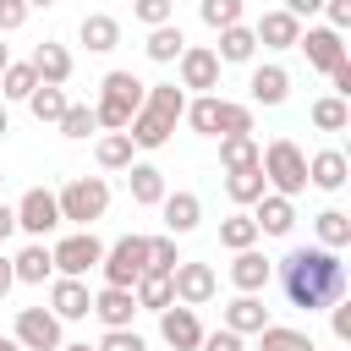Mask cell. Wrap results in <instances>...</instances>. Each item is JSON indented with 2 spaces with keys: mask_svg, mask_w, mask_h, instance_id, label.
Here are the masks:
<instances>
[{
  "mask_svg": "<svg viewBox=\"0 0 351 351\" xmlns=\"http://www.w3.org/2000/svg\"><path fill=\"white\" fill-rule=\"evenodd\" d=\"M280 291L302 313H318V307L340 302L346 296V263H340V252H329V247H291L280 258Z\"/></svg>",
  "mask_w": 351,
  "mask_h": 351,
  "instance_id": "obj_1",
  "label": "cell"
},
{
  "mask_svg": "<svg viewBox=\"0 0 351 351\" xmlns=\"http://www.w3.org/2000/svg\"><path fill=\"white\" fill-rule=\"evenodd\" d=\"M181 110H186V93H181L176 82H154V88L143 93V110L126 121L132 148H165L170 132H176V121H181Z\"/></svg>",
  "mask_w": 351,
  "mask_h": 351,
  "instance_id": "obj_2",
  "label": "cell"
},
{
  "mask_svg": "<svg viewBox=\"0 0 351 351\" xmlns=\"http://www.w3.org/2000/svg\"><path fill=\"white\" fill-rule=\"evenodd\" d=\"M143 93H148V82H137L132 71H110V77L99 82V104H93V121H99L104 132H126V121L143 110Z\"/></svg>",
  "mask_w": 351,
  "mask_h": 351,
  "instance_id": "obj_3",
  "label": "cell"
},
{
  "mask_svg": "<svg viewBox=\"0 0 351 351\" xmlns=\"http://www.w3.org/2000/svg\"><path fill=\"white\" fill-rule=\"evenodd\" d=\"M258 170H263L269 192H280V197H296V192H307V154H302L291 137H274V143L258 154Z\"/></svg>",
  "mask_w": 351,
  "mask_h": 351,
  "instance_id": "obj_4",
  "label": "cell"
},
{
  "mask_svg": "<svg viewBox=\"0 0 351 351\" xmlns=\"http://www.w3.org/2000/svg\"><path fill=\"white\" fill-rule=\"evenodd\" d=\"M55 203H60V219H71V225H93V219H104V208H110V181L104 176H77V181H66L60 192H55Z\"/></svg>",
  "mask_w": 351,
  "mask_h": 351,
  "instance_id": "obj_5",
  "label": "cell"
},
{
  "mask_svg": "<svg viewBox=\"0 0 351 351\" xmlns=\"http://www.w3.org/2000/svg\"><path fill=\"white\" fill-rule=\"evenodd\" d=\"M148 269V236H121L115 247H104V258H99V274H104V285H137V274Z\"/></svg>",
  "mask_w": 351,
  "mask_h": 351,
  "instance_id": "obj_6",
  "label": "cell"
},
{
  "mask_svg": "<svg viewBox=\"0 0 351 351\" xmlns=\"http://www.w3.org/2000/svg\"><path fill=\"white\" fill-rule=\"evenodd\" d=\"M55 225H66V219H60L55 192H49V186H27V192H22V203H16V230H27L33 241H44Z\"/></svg>",
  "mask_w": 351,
  "mask_h": 351,
  "instance_id": "obj_7",
  "label": "cell"
},
{
  "mask_svg": "<svg viewBox=\"0 0 351 351\" xmlns=\"http://www.w3.org/2000/svg\"><path fill=\"white\" fill-rule=\"evenodd\" d=\"M49 258H55V274H71V280H82L88 269H99V258H104V241H99L93 230H77V236H66L60 247H49Z\"/></svg>",
  "mask_w": 351,
  "mask_h": 351,
  "instance_id": "obj_8",
  "label": "cell"
},
{
  "mask_svg": "<svg viewBox=\"0 0 351 351\" xmlns=\"http://www.w3.org/2000/svg\"><path fill=\"white\" fill-rule=\"evenodd\" d=\"M170 285H176V302H181V307H203V302H214L219 274H214V263H192V258H181V263L170 269Z\"/></svg>",
  "mask_w": 351,
  "mask_h": 351,
  "instance_id": "obj_9",
  "label": "cell"
},
{
  "mask_svg": "<svg viewBox=\"0 0 351 351\" xmlns=\"http://www.w3.org/2000/svg\"><path fill=\"white\" fill-rule=\"evenodd\" d=\"M11 340H16L22 351H60V318H55L49 307H22Z\"/></svg>",
  "mask_w": 351,
  "mask_h": 351,
  "instance_id": "obj_10",
  "label": "cell"
},
{
  "mask_svg": "<svg viewBox=\"0 0 351 351\" xmlns=\"http://www.w3.org/2000/svg\"><path fill=\"white\" fill-rule=\"evenodd\" d=\"M159 340L170 346V351H197V340H203V324H197V307H165L159 313Z\"/></svg>",
  "mask_w": 351,
  "mask_h": 351,
  "instance_id": "obj_11",
  "label": "cell"
},
{
  "mask_svg": "<svg viewBox=\"0 0 351 351\" xmlns=\"http://www.w3.org/2000/svg\"><path fill=\"white\" fill-rule=\"evenodd\" d=\"M176 60H181V88H197V93L219 88V55H214V49H203V44H186Z\"/></svg>",
  "mask_w": 351,
  "mask_h": 351,
  "instance_id": "obj_12",
  "label": "cell"
},
{
  "mask_svg": "<svg viewBox=\"0 0 351 351\" xmlns=\"http://www.w3.org/2000/svg\"><path fill=\"white\" fill-rule=\"evenodd\" d=\"M252 225H258V236H291V225H296V203L280 197V192H263V197L252 203Z\"/></svg>",
  "mask_w": 351,
  "mask_h": 351,
  "instance_id": "obj_13",
  "label": "cell"
},
{
  "mask_svg": "<svg viewBox=\"0 0 351 351\" xmlns=\"http://www.w3.org/2000/svg\"><path fill=\"white\" fill-rule=\"evenodd\" d=\"M252 38L269 44V49H296V38H302V16H291L285 5H280V11H263L258 27H252Z\"/></svg>",
  "mask_w": 351,
  "mask_h": 351,
  "instance_id": "obj_14",
  "label": "cell"
},
{
  "mask_svg": "<svg viewBox=\"0 0 351 351\" xmlns=\"http://www.w3.org/2000/svg\"><path fill=\"white\" fill-rule=\"evenodd\" d=\"M296 44L307 49V66H313V71H335V66L346 60V44H340V33H335V27H307Z\"/></svg>",
  "mask_w": 351,
  "mask_h": 351,
  "instance_id": "obj_15",
  "label": "cell"
},
{
  "mask_svg": "<svg viewBox=\"0 0 351 351\" xmlns=\"http://www.w3.org/2000/svg\"><path fill=\"white\" fill-rule=\"evenodd\" d=\"M49 313L66 324V318H88L93 313V296H88V285L82 280H71V274H60L55 285H49Z\"/></svg>",
  "mask_w": 351,
  "mask_h": 351,
  "instance_id": "obj_16",
  "label": "cell"
},
{
  "mask_svg": "<svg viewBox=\"0 0 351 351\" xmlns=\"http://www.w3.org/2000/svg\"><path fill=\"white\" fill-rule=\"evenodd\" d=\"M132 313H137V296H132L126 285H104V291L93 296V318H99L104 329H132Z\"/></svg>",
  "mask_w": 351,
  "mask_h": 351,
  "instance_id": "obj_17",
  "label": "cell"
},
{
  "mask_svg": "<svg viewBox=\"0 0 351 351\" xmlns=\"http://www.w3.org/2000/svg\"><path fill=\"white\" fill-rule=\"evenodd\" d=\"M33 71H38V82H49V88H66L71 82V49L66 44H55V38H44L38 49H33V60H27Z\"/></svg>",
  "mask_w": 351,
  "mask_h": 351,
  "instance_id": "obj_18",
  "label": "cell"
},
{
  "mask_svg": "<svg viewBox=\"0 0 351 351\" xmlns=\"http://www.w3.org/2000/svg\"><path fill=\"white\" fill-rule=\"evenodd\" d=\"M346 176H351V159H346L340 148H318V154L307 159V181H313L318 192H340Z\"/></svg>",
  "mask_w": 351,
  "mask_h": 351,
  "instance_id": "obj_19",
  "label": "cell"
},
{
  "mask_svg": "<svg viewBox=\"0 0 351 351\" xmlns=\"http://www.w3.org/2000/svg\"><path fill=\"white\" fill-rule=\"evenodd\" d=\"M285 93H291V71L285 66H252V77H247V99L252 104H285Z\"/></svg>",
  "mask_w": 351,
  "mask_h": 351,
  "instance_id": "obj_20",
  "label": "cell"
},
{
  "mask_svg": "<svg viewBox=\"0 0 351 351\" xmlns=\"http://www.w3.org/2000/svg\"><path fill=\"white\" fill-rule=\"evenodd\" d=\"M159 208H165V230H170V236H186V230H197V219H203L197 192H165Z\"/></svg>",
  "mask_w": 351,
  "mask_h": 351,
  "instance_id": "obj_21",
  "label": "cell"
},
{
  "mask_svg": "<svg viewBox=\"0 0 351 351\" xmlns=\"http://www.w3.org/2000/svg\"><path fill=\"white\" fill-rule=\"evenodd\" d=\"M11 274H16V285H44V280L55 274V258H49V247H44V241H27V247L11 258Z\"/></svg>",
  "mask_w": 351,
  "mask_h": 351,
  "instance_id": "obj_22",
  "label": "cell"
},
{
  "mask_svg": "<svg viewBox=\"0 0 351 351\" xmlns=\"http://www.w3.org/2000/svg\"><path fill=\"white\" fill-rule=\"evenodd\" d=\"M269 274H274V263H269L258 247H241V252H236V263H230V280H236V291H252V296L269 285Z\"/></svg>",
  "mask_w": 351,
  "mask_h": 351,
  "instance_id": "obj_23",
  "label": "cell"
},
{
  "mask_svg": "<svg viewBox=\"0 0 351 351\" xmlns=\"http://www.w3.org/2000/svg\"><path fill=\"white\" fill-rule=\"evenodd\" d=\"M126 186H132V203H143V208H159V197H165V170L159 165H126Z\"/></svg>",
  "mask_w": 351,
  "mask_h": 351,
  "instance_id": "obj_24",
  "label": "cell"
},
{
  "mask_svg": "<svg viewBox=\"0 0 351 351\" xmlns=\"http://www.w3.org/2000/svg\"><path fill=\"white\" fill-rule=\"evenodd\" d=\"M77 38H82L93 55H110V49L121 44V22H115V16H104V11H88V16H82V27H77Z\"/></svg>",
  "mask_w": 351,
  "mask_h": 351,
  "instance_id": "obj_25",
  "label": "cell"
},
{
  "mask_svg": "<svg viewBox=\"0 0 351 351\" xmlns=\"http://www.w3.org/2000/svg\"><path fill=\"white\" fill-rule=\"evenodd\" d=\"M263 192H269V181H263L258 165H247V170H225V197H230L236 208H252Z\"/></svg>",
  "mask_w": 351,
  "mask_h": 351,
  "instance_id": "obj_26",
  "label": "cell"
},
{
  "mask_svg": "<svg viewBox=\"0 0 351 351\" xmlns=\"http://www.w3.org/2000/svg\"><path fill=\"white\" fill-rule=\"evenodd\" d=\"M132 296H137V307H148V313H165V307L176 302V285H170V274H159V269H143V274H137V285H132Z\"/></svg>",
  "mask_w": 351,
  "mask_h": 351,
  "instance_id": "obj_27",
  "label": "cell"
},
{
  "mask_svg": "<svg viewBox=\"0 0 351 351\" xmlns=\"http://www.w3.org/2000/svg\"><path fill=\"white\" fill-rule=\"evenodd\" d=\"M263 324H269V307H263L252 291H241V296L225 307V329H236V335H258Z\"/></svg>",
  "mask_w": 351,
  "mask_h": 351,
  "instance_id": "obj_28",
  "label": "cell"
},
{
  "mask_svg": "<svg viewBox=\"0 0 351 351\" xmlns=\"http://www.w3.org/2000/svg\"><path fill=\"white\" fill-rule=\"evenodd\" d=\"M252 49H258V38H252V27H219V66H241V60H252Z\"/></svg>",
  "mask_w": 351,
  "mask_h": 351,
  "instance_id": "obj_29",
  "label": "cell"
},
{
  "mask_svg": "<svg viewBox=\"0 0 351 351\" xmlns=\"http://www.w3.org/2000/svg\"><path fill=\"white\" fill-rule=\"evenodd\" d=\"M143 49H148V60L170 66V60L186 49V38H181V27H176V22H159V27H148V44H143Z\"/></svg>",
  "mask_w": 351,
  "mask_h": 351,
  "instance_id": "obj_30",
  "label": "cell"
},
{
  "mask_svg": "<svg viewBox=\"0 0 351 351\" xmlns=\"http://www.w3.org/2000/svg\"><path fill=\"white\" fill-rule=\"evenodd\" d=\"M181 121H186L197 137H219V99H214V93H197V99L181 110Z\"/></svg>",
  "mask_w": 351,
  "mask_h": 351,
  "instance_id": "obj_31",
  "label": "cell"
},
{
  "mask_svg": "<svg viewBox=\"0 0 351 351\" xmlns=\"http://www.w3.org/2000/svg\"><path fill=\"white\" fill-rule=\"evenodd\" d=\"M258 351H313L307 329H285V324H263L258 329Z\"/></svg>",
  "mask_w": 351,
  "mask_h": 351,
  "instance_id": "obj_32",
  "label": "cell"
},
{
  "mask_svg": "<svg viewBox=\"0 0 351 351\" xmlns=\"http://www.w3.org/2000/svg\"><path fill=\"white\" fill-rule=\"evenodd\" d=\"M307 115H313V126H318V132H346V126H351V110H346V99H340V93L313 99V110H307Z\"/></svg>",
  "mask_w": 351,
  "mask_h": 351,
  "instance_id": "obj_33",
  "label": "cell"
},
{
  "mask_svg": "<svg viewBox=\"0 0 351 351\" xmlns=\"http://www.w3.org/2000/svg\"><path fill=\"white\" fill-rule=\"evenodd\" d=\"M132 154H137V148H132V137H126V132H104V137H99V148H93V159H99L104 170H126V165H132Z\"/></svg>",
  "mask_w": 351,
  "mask_h": 351,
  "instance_id": "obj_34",
  "label": "cell"
},
{
  "mask_svg": "<svg viewBox=\"0 0 351 351\" xmlns=\"http://www.w3.org/2000/svg\"><path fill=\"white\" fill-rule=\"evenodd\" d=\"M346 241H351V214H346V208H324V214H318V247L340 252Z\"/></svg>",
  "mask_w": 351,
  "mask_h": 351,
  "instance_id": "obj_35",
  "label": "cell"
},
{
  "mask_svg": "<svg viewBox=\"0 0 351 351\" xmlns=\"http://www.w3.org/2000/svg\"><path fill=\"white\" fill-rule=\"evenodd\" d=\"M38 88V71L27 66V60H11L5 71H0V99H27Z\"/></svg>",
  "mask_w": 351,
  "mask_h": 351,
  "instance_id": "obj_36",
  "label": "cell"
},
{
  "mask_svg": "<svg viewBox=\"0 0 351 351\" xmlns=\"http://www.w3.org/2000/svg\"><path fill=\"white\" fill-rule=\"evenodd\" d=\"M219 247H230V252L258 247V225H252V214H230V219H219Z\"/></svg>",
  "mask_w": 351,
  "mask_h": 351,
  "instance_id": "obj_37",
  "label": "cell"
},
{
  "mask_svg": "<svg viewBox=\"0 0 351 351\" xmlns=\"http://www.w3.org/2000/svg\"><path fill=\"white\" fill-rule=\"evenodd\" d=\"M66 104H71V99H66L60 88H49V82H38V88L27 93V110H33L38 121H60V115H66Z\"/></svg>",
  "mask_w": 351,
  "mask_h": 351,
  "instance_id": "obj_38",
  "label": "cell"
},
{
  "mask_svg": "<svg viewBox=\"0 0 351 351\" xmlns=\"http://www.w3.org/2000/svg\"><path fill=\"white\" fill-rule=\"evenodd\" d=\"M219 165H225V170H247V165H258V143H252V132H247V137H219Z\"/></svg>",
  "mask_w": 351,
  "mask_h": 351,
  "instance_id": "obj_39",
  "label": "cell"
},
{
  "mask_svg": "<svg viewBox=\"0 0 351 351\" xmlns=\"http://www.w3.org/2000/svg\"><path fill=\"white\" fill-rule=\"evenodd\" d=\"M247 132H252V110L219 99V137H247Z\"/></svg>",
  "mask_w": 351,
  "mask_h": 351,
  "instance_id": "obj_40",
  "label": "cell"
},
{
  "mask_svg": "<svg viewBox=\"0 0 351 351\" xmlns=\"http://www.w3.org/2000/svg\"><path fill=\"white\" fill-rule=\"evenodd\" d=\"M66 137H88V132H99V121H93V104H66V115L55 121Z\"/></svg>",
  "mask_w": 351,
  "mask_h": 351,
  "instance_id": "obj_41",
  "label": "cell"
},
{
  "mask_svg": "<svg viewBox=\"0 0 351 351\" xmlns=\"http://www.w3.org/2000/svg\"><path fill=\"white\" fill-rule=\"evenodd\" d=\"M197 11H203V22H208L214 33H219V27H236V22H241V0H203Z\"/></svg>",
  "mask_w": 351,
  "mask_h": 351,
  "instance_id": "obj_42",
  "label": "cell"
},
{
  "mask_svg": "<svg viewBox=\"0 0 351 351\" xmlns=\"http://www.w3.org/2000/svg\"><path fill=\"white\" fill-rule=\"evenodd\" d=\"M176 263H181V252H176V236H148V269L170 274Z\"/></svg>",
  "mask_w": 351,
  "mask_h": 351,
  "instance_id": "obj_43",
  "label": "cell"
},
{
  "mask_svg": "<svg viewBox=\"0 0 351 351\" xmlns=\"http://www.w3.org/2000/svg\"><path fill=\"white\" fill-rule=\"evenodd\" d=\"M132 16L143 27H159V22H176V0H132Z\"/></svg>",
  "mask_w": 351,
  "mask_h": 351,
  "instance_id": "obj_44",
  "label": "cell"
},
{
  "mask_svg": "<svg viewBox=\"0 0 351 351\" xmlns=\"http://www.w3.org/2000/svg\"><path fill=\"white\" fill-rule=\"evenodd\" d=\"M197 351H241V335L236 329H203Z\"/></svg>",
  "mask_w": 351,
  "mask_h": 351,
  "instance_id": "obj_45",
  "label": "cell"
},
{
  "mask_svg": "<svg viewBox=\"0 0 351 351\" xmlns=\"http://www.w3.org/2000/svg\"><path fill=\"white\" fill-rule=\"evenodd\" d=\"M93 351H143V335H132V329H104V340H99Z\"/></svg>",
  "mask_w": 351,
  "mask_h": 351,
  "instance_id": "obj_46",
  "label": "cell"
},
{
  "mask_svg": "<svg viewBox=\"0 0 351 351\" xmlns=\"http://www.w3.org/2000/svg\"><path fill=\"white\" fill-rule=\"evenodd\" d=\"M27 22V0H0V33H16Z\"/></svg>",
  "mask_w": 351,
  "mask_h": 351,
  "instance_id": "obj_47",
  "label": "cell"
},
{
  "mask_svg": "<svg viewBox=\"0 0 351 351\" xmlns=\"http://www.w3.org/2000/svg\"><path fill=\"white\" fill-rule=\"evenodd\" d=\"M335 313H329V324H335V340H351V302L340 296V302H329Z\"/></svg>",
  "mask_w": 351,
  "mask_h": 351,
  "instance_id": "obj_48",
  "label": "cell"
},
{
  "mask_svg": "<svg viewBox=\"0 0 351 351\" xmlns=\"http://www.w3.org/2000/svg\"><path fill=\"white\" fill-rule=\"evenodd\" d=\"M324 11H329V27H335V33L351 27V0H324Z\"/></svg>",
  "mask_w": 351,
  "mask_h": 351,
  "instance_id": "obj_49",
  "label": "cell"
},
{
  "mask_svg": "<svg viewBox=\"0 0 351 351\" xmlns=\"http://www.w3.org/2000/svg\"><path fill=\"white\" fill-rule=\"evenodd\" d=\"M329 82H335V93H340V99H351V60H340V66L329 71Z\"/></svg>",
  "mask_w": 351,
  "mask_h": 351,
  "instance_id": "obj_50",
  "label": "cell"
},
{
  "mask_svg": "<svg viewBox=\"0 0 351 351\" xmlns=\"http://www.w3.org/2000/svg\"><path fill=\"white\" fill-rule=\"evenodd\" d=\"M285 11L291 16H313V11H324V0H285Z\"/></svg>",
  "mask_w": 351,
  "mask_h": 351,
  "instance_id": "obj_51",
  "label": "cell"
},
{
  "mask_svg": "<svg viewBox=\"0 0 351 351\" xmlns=\"http://www.w3.org/2000/svg\"><path fill=\"white\" fill-rule=\"evenodd\" d=\"M11 230H16V208H11V203H0V241H5Z\"/></svg>",
  "mask_w": 351,
  "mask_h": 351,
  "instance_id": "obj_52",
  "label": "cell"
},
{
  "mask_svg": "<svg viewBox=\"0 0 351 351\" xmlns=\"http://www.w3.org/2000/svg\"><path fill=\"white\" fill-rule=\"evenodd\" d=\"M11 285H16V274H11V258H5V252H0V296H5V291H11Z\"/></svg>",
  "mask_w": 351,
  "mask_h": 351,
  "instance_id": "obj_53",
  "label": "cell"
},
{
  "mask_svg": "<svg viewBox=\"0 0 351 351\" xmlns=\"http://www.w3.org/2000/svg\"><path fill=\"white\" fill-rule=\"evenodd\" d=\"M5 132H11V115H5V104H0V137H5Z\"/></svg>",
  "mask_w": 351,
  "mask_h": 351,
  "instance_id": "obj_54",
  "label": "cell"
},
{
  "mask_svg": "<svg viewBox=\"0 0 351 351\" xmlns=\"http://www.w3.org/2000/svg\"><path fill=\"white\" fill-rule=\"evenodd\" d=\"M5 66H11V49H5V44H0V71H5Z\"/></svg>",
  "mask_w": 351,
  "mask_h": 351,
  "instance_id": "obj_55",
  "label": "cell"
},
{
  "mask_svg": "<svg viewBox=\"0 0 351 351\" xmlns=\"http://www.w3.org/2000/svg\"><path fill=\"white\" fill-rule=\"evenodd\" d=\"M44 5H55V0H27V11H44Z\"/></svg>",
  "mask_w": 351,
  "mask_h": 351,
  "instance_id": "obj_56",
  "label": "cell"
},
{
  "mask_svg": "<svg viewBox=\"0 0 351 351\" xmlns=\"http://www.w3.org/2000/svg\"><path fill=\"white\" fill-rule=\"evenodd\" d=\"M0 351H22V346H16V340H5V335H0Z\"/></svg>",
  "mask_w": 351,
  "mask_h": 351,
  "instance_id": "obj_57",
  "label": "cell"
},
{
  "mask_svg": "<svg viewBox=\"0 0 351 351\" xmlns=\"http://www.w3.org/2000/svg\"><path fill=\"white\" fill-rule=\"evenodd\" d=\"M60 351H93V346H60Z\"/></svg>",
  "mask_w": 351,
  "mask_h": 351,
  "instance_id": "obj_58",
  "label": "cell"
},
{
  "mask_svg": "<svg viewBox=\"0 0 351 351\" xmlns=\"http://www.w3.org/2000/svg\"><path fill=\"white\" fill-rule=\"evenodd\" d=\"M0 186H5V170H0Z\"/></svg>",
  "mask_w": 351,
  "mask_h": 351,
  "instance_id": "obj_59",
  "label": "cell"
},
{
  "mask_svg": "<svg viewBox=\"0 0 351 351\" xmlns=\"http://www.w3.org/2000/svg\"><path fill=\"white\" fill-rule=\"evenodd\" d=\"M143 351H148V346H143Z\"/></svg>",
  "mask_w": 351,
  "mask_h": 351,
  "instance_id": "obj_60",
  "label": "cell"
}]
</instances>
